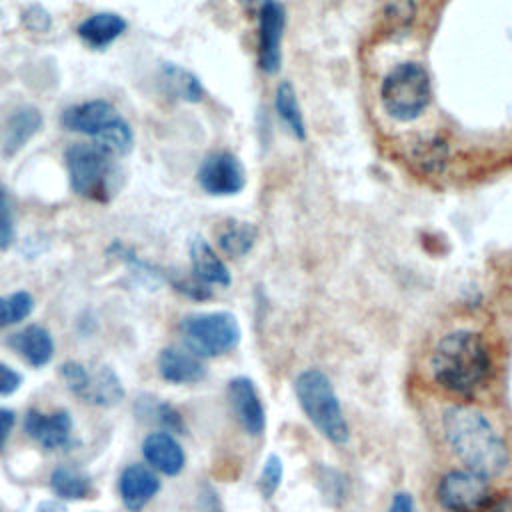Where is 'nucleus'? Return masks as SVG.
Segmentation results:
<instances>
[{
    "instance_id": "obj_1",
    "label": "nucleus",
    "mask_w": 512,
    "mask_h": 512,
    "mask_svg": "<svg viewBox=\"0 0 512 512\" xmlns=\"http://www.w3.org/2000/svg\"><path fill=\"white\" fill-rule=\"evenodd\" d=\"M430 372L452 394H478L492 374V356L484 336L466 328L444 334L432 350Z\"/></svg>"
},
{
    "instance_id": "obj_2",
    "label": "nucleus",
    "mask_w": 512,
    "mask_h": 512,
    "mask_svg": "<svg viewBox=\"0 0 512 512\" xmlns=\"http://www.w3.org/2000/svg\"><path fill=\"white\" fill-rule=\"evenodd\" d=\"M442 430L452 452L466 468L486 478L506 470L510 460L508 446L484 412L464 404L450 406L442 414Z\"/></svg>"
},
{
    "instance_id": "obj_3",
    "label": "nucleus",
    "mask_w": 512,
    "mask_h": 512,
    "mask_svg": "<svg viewBox=\"0 0 512 512\" xmlns=\"http://www.w3.org/2000/svg\"><path fill=\"white\" fill-rule=\"evenodd\" d=\"M294 392L306 418L316 430L334 444H346L350 438V426L342 412L340 400L334 392L330 378L318 370L308 368L294 380Z\"/></svg>"
},
{
    "instance_id": "obj_4",
    "label": "nucleus",
    "mask_w": 512,
    "mask_h": 512,
    "mask_svg": "<svg viewBox=\"0 0 512 512\" xmlns=\"http://www.w3.org/2000/svg\"><path fill=\"white\" fill-rule=\"evenodd\" d=\"M62 126L70 132L86 134L114 156L132 150L134 134L130 124L108 100H86L64 110Z\"/></svg>"
},
{
    "instance_id": "obj_5",
    "label": "nucleus",
    "mask_w": 512,
    "mask_h": 512,
    "mask_svg": "<svg viewBox=\"0 0 512 512\" xmlns=\"http://www.w3.org/2000/svg\"><path fill=\"white\" fill-rule=\"evenodd\" d=\"M70 188L92 202H108L114 188V154L96 142H76L64 152Z\"/></svg>"
},
{
    "instance_id": "obj_6",
    "label": "nucleus",
    "mask_w": 512,
    "mask_h": 512,
    "mask_svg": "<svg viewBox=\"0 0 512 512\" xmlns=\"http://www.w3.org/2000/svg\"><path fill=\"white\" fill-rule=\"evenodd\" d=\"M432 86L428 72L418 62L396 64L382 82V106L394 120L418 118L430 104Z\"/></svg>"
},
{
    "instance_id": "obj_7",
    "label": "nucleus",
    "mask_w": 512,
    "mask_h": 512,
    "mask_svg": "<svg viewBox=\"0 0 512 512\" xmlns=\"http://www.w3.org/2000/svg\"><path fill=\"white\" fill-rule=\"evenodd\" d=\"M180 328L188 348L198 356H220L240 342V324L224 310L188 314Z\"/></svg>"
},
{
    "instance_id": "obj_8",
    "label": "nucleus",
    "mask_w": 512,
    "mask_h": 512,
    "mask_svg": "<svg viewBox=\"0 0 512 512\" xmlns=\"http://www.w3.org/2000/svg\"><path fill=\"white\" fill-rule=\"evenodd\" d=\"M436 498L446 512H480L490 502V484L480 472L456 468L438 480Z\"/></svg>"
},
{
    "instance_id": "obj_9",
    "label": "nucleus",
    "mask_w": 512,
    "mask_h": 512,
    "mask_svg": "<svg viewBox=\"0 0 512 512\" xmlns=\"http://www.w3.org/2000/svg\"><path fill=\"white\" fill-rule=\"evenodd\" d=\"M198 184L210 196H234L246 186V170L238 156L232 152L220 150L208 154L198 172Z\"/></svg>"
},
{
    "instance_id": "obj_10",
    "label": "nucleus",
    "mask_w": 512,
    "mask_h": 512,
    "mask_svg": "<svg viewBox=\"0 0 512 512\" xmlns=\"http://www.w3.org/2000/svg\"><path fill=\"white\" fill-rule=\"evenodd\" d=\"M284 26V6L278 0H262L258 14V64L268 74L280 70Z\"/></svg>"
},
{
    "instance_id": "obj_11",
    "label": "nucleus",
    "mask_w": 512,
    "mask_h": 512,
    "mask_svg": "<svg viewBox=\"0 0 512 512\" xmlns=\"http://www.w3.org/2000/svg\"><path fill=\"white\" fill-rule=\"evenodd\" d=\"M228 400L232 406V412L236 420L242 424V428L258 436L264 432L266 426V412L262 406V400L258 396V390L254 382L246 376H238L228 382Z\"/></svg>"
},
{
    "instance_id": "obj_12",
    "label": "nucleus",
    "mask_w": 512,
    "mask_h": 512,
    "mask_svg": "<svg viewBox=\"0 0 512 512\" xmlns=\"http://www.w3.org/2000/svg\"><path fill=\"white\" fill-rule=\"evenodd\" d=\"M42 124L44 118L36 106H20L12 110L0 132L2 156H16L42 130Z\"/></svg>"
},
{
    "instance_id": "obj_13",
    "label": "nucleus",
    "mask_w": 512,
    "mask_h": 512,
    "mask_svg": "<svg viewBox=\"0 0 512 512\" xmlns=\"http://www.w3.org/2000/svg\"><path fill=\"white\" fill-rule=\"evenodd\" d=\"M24 430L40 446L52 450L68 444L72 432V418L66 410H54L46 414L32 408L24 418Z\"/></svg>"
},
{
    "instance_id": "obj_14",
    "label": "nucleus",
    "mask_w": 512,
    "mask_h": 512,
    "mask_svg": "<svg viewBox=\"0 0 512 512\" xmlns=\"http://www.w3.org/2000/svg\"><path fill=\"white\" fill-rule=\"evenodd\" d=\"M122 502L128 510H142L160 490V480L152 468L144 464H130L122 470L118 480Z\"/></svg>"
},
{
    "instance_id": "obj_15",
    "label": "nucleus",
    "mask_w": 512,
    "mask_h": 512,
    "mask_svg": "<svg viewBox=\"0 0 512 512\" xmlns=\"http://www.w3.org/2000/svg\"><path fill=\"white\" fill-rule=\"evenodd\" d=\"M142 454L146 462L162 474L176 476L182 472L186 456L178 440L170 432H152L142 442Z\"/></svg>"
},
{
    "instance_id": "obj_16",
    "label": "nucleus",
    "mask_w": 512,
    "mask_h": 512,
    "mask_svg": "<svg viewBox=\"0 0 512 512\" xmlns=\"http://www.w3.org/2000/svg\"><path fill=\"white\" fill-rule=\"evenodd\" d=\"M158 372L166 382L172 384H194L206 376V368L198 354L178 346H168L160 352Z\"/></svg>"
},
{
    "instance_id": "obj_17",
    "label": "nucleus",
    "mask_w": 512,
    "mask_h": 512,
    "mask_svg": "<svg viewBox=\"0 0 512 512\" xmlns=\"http://www.w3.org/2000/svg\"><path fill=\"white\" fill-rule=\"evenodd\" d=\"M126 20L116 12H96L84 18L76 32L80 40L92 50L108 48L116 38H120L126 30Z\"/></svg>"
},
{
    "instance_id": "obj_18",
    "label": "nucleus",
    "mask_w": 512,
    "mask_h": 512,
    "mask_svg": "<svg viewBox=\"0 0 512 512\" xmlns=\"http://www.w3.org/2000/svg\"><path fill=\"white\" fill-rule=\"evenodd\" d=\"M188 252H190L192 272L200 282L216 284V286H228L232 282L224 260L214 252V248L202 236H194L190 240Z\"/></svg>"
},
{
    "instance_id": "obj_19",
    "label": "nucleus",
    "mask_w": 512,
    "mask_h": 512,
    "mask_svg": "<svg viewBox=\"0 0 512 512\" xmlns=\"http://www.w3.org/2000/svg\"><path fill=\"white\" fill-rule=\"evenodd\" d=\"M10 346L34 368H40L52 360L54 340L44 326L30 324L10 338Z\"/></svg>"
},
{
    "instance_id": "obj_20",
    "label": "nucleus",
    "mask_w": 512,
    "mask_h": 512,
    "mask_svg": "<svg viewBox=\"0 0 512 512\" xmlns=\"http://www.w3.org/2000/svg\"><path fill=\"white\" fill-rule=\"evenodd\" d=\"M80 398L98 406H114L124 398V388L112 368L100 366L96 372H88V380Z\"/></svg>"
},
{
    "instance_id": "obj_21",
    "label": "nucleus",
    "mask_w": 512,
    "mask_h": 512,
    "mask_svg": "<svg viewBox=\"0 0 512 512\" xmlns=\"http://www.w3.org/2000/svg\"><path fill=\"white\" fill-rule=\"evenodd\" d=\"M160 84L168 96L184 102H200L204 96V88L198 76L176 64H162Z\"/></svg>"
},
{
    "instance_id": "obj_22",
    "label": "nucleus",
    "mask_w": 512,
    "mask_h": 512,
    "mask_svg": "<svg viewBox=\"0 0 512 512\" xmlns=\"http://www.w3.org/2000/svg\"><path fill=\"white\" fill-rule=\"evenodd\" d=\"M274 106L278 112V118L284 122V126L290 130V134L298 140L306 138V124L304 116L296 98V90L290 82H280L274 96Z\"/></svg>"
},
{
    "instance_id": "obj_23",
    "label": "nucleus",
    "mask_w": 512,
    "mask_h": 512,
    "mask_svg": "<svg viewBox=\"0 0 512 512\" xmlns=\"http://www.w3.org/2000/svg\"><path fill=\"white\" fill-rule=\"evenodd\" d=\"M256 242V228L250 222L230 220L218 234V244L230 258L244 256Z\"/></svg>"
},
{
    "instance_id": "obj_24",
    "label": "nucleus",
    "mask_w": 512,
    "mask_h": 512,
    "mask_svg": "<svg viewBox=\"0 0 512 512\" xmlns=\"http://www.w3.org/2000/svg\"><path fill=\"white\" fill-rule=\"evenodd\" d=\"M50 486H52V492L64 500H82L92 490L88 476L66 466H58L52 470Z\"/></svg>"
},
{
    "instance_id": "obj_25",
    "label": "nucleus",
    "mask_w": 512,
    "mask_h": 512,
    "mask_svg": "<svg viewBox=\"0 0 512 512\" xmlns=\"http://www.w3.org/2000/svg\"><path fill=\"white\" fill-rule=\"evenodd\" d=\"M34 310V298L26 290H16L0 296V330L22 322Z\"/></svg>"
},
{
    "instance_id": "obj_26",
    "label": "nucleus",
    "mask_w": 512,
    "mask_h": 512,
    "mask_svg": "<svg viewBox=\"0 0 512 512\" xmlns=\"http://www.w3.org/2000/svg\"><path fill=\"white\" fill-rule=\"evenodd\" d=\"M282 474H284V468H282V460L280 456L276 454H270L262 466V472H260V490L266 498L274 496V492L278 490L280 482H282Z\"/></svg>"
},
{
    "instance_id": "obj_27",
    "label": "nucleus",
    "mask_w": 512,
    "mask_h": 512,
    "mask_svg": "<svg viewBox=\"0 0 512 512\" xmlns=\"http://www.w3.org/2000/svg\"><path fill=\"white\" fill-rule=\"evenodd\" d=\"M14 242V212L6 188L0 184V250H6Z\"/></svg>"
},
{
    "instance_id": "obj_28",
    "label": "nucleus",
    "mask_w": 512,
    "mask_h": 512,
    "mask_svg": "<svg viewBox=\"0 0 512 512\" xmlns=\"http://www.w3.org/2000/svg\"><path fill=\"white\" fill-rule=\"evenodd\" d=\"M60 376L62 380L66 382V386L76 394L80 396L84 386H86V380H88V370L84 364L80 362H74V360H68L60 366Z\"/></svg>"
},
{
    "instance_id": "obj_29",
    "label": "nucleus",
    "mask_w": 512,
    "mask_h": 512,
    "mask_svg": "<svg viewBox=\"0 0 512 512\" xmlns=\"http://www.w3.org/2000/svg\"><path fill=\"white\" fill-rule=\"evenodd\" d=\"M154 420L164 426V432H178V434L184 432V422H182L180 414L176 412L174 406H170V404H166V402L156 404V408H154Z\"/></svg>"
},
{
    "instance_id": "obj_30",
    "label": "nucleus",
    "mask_w": 512,
    "mask_h": 512,
    "mask_svg": "<svg viewBox=\"0 0 512 512\" xmlns=\"http://www.w3.org/2000/svg\"><path fill=\"white\" fill-rule=\"evenodd\" d=\"M20 384H22L20 372H16L14 368L0 362V396L14 394L20 388Z\"/></svg>"
},
{
    "instance_id": "obj_31",
    "label": "nucleus",
    "mask_w": 512,
    "mask_h": 512,
    "mask_svg": "<svg viewBox=\"0 0 512 512\" xmlns=\"http://www.w3.org/2000/svg\"><path fill=\"white\" fill-rule=\"evenodd\" d=\"M26 24L32 28V30H46L50 26V16L44 8L40 6H30L26 10V16H24Z\"/></svg>"
},
{
    "instance_id": "obj_32",
    "label": "nucleus",
    "mask_w": 512,
    "mask_h": 512,
    "mask_svg": "<svg viewBox=\"0 0 512 512\" xmlns=\"http://www.w3.org/2000/svg\"><path fill=\"white\" fill-rule=\"evenodd\" d=\"M386 512H418L416 510V504H414V498L410 492H396L388 504V510Z\"/></svg>"
},
{
    "instance_id": "obj_33",
    "label": "nucleus",
    "mask_w": 512,
    "mask_h": 512,
    "mask_svg": "<svg viewBox=\"0 0 512 512\" xmlns=\"http://www.w3.org/2000/svg\"><path fill=\"white\" fill-rule=\"evenodd\" d=\"M16 422V414L14 410H8V408H0V450L4 448L10 432H12V426Z\"/></svg>"
},
{
    "instance_id": "obj_34",
    "label": "nucleus",
    "mask_w": 512,
    "mask_h": 512,
    "mask_svg": "<svg viewBox=\"0 0 512 512\" xmlns=\"http://www.w3.org/2000/svg\"><path fill=\"white\" fill-rule=\"evenodd\" d=\"M36 512H68L66 504L60 500H42L36 506Z\"/></svg>"
},
{
    "instance_id": "obj_35",
    "label": "nucleus",
    "mask_w": 512,
    "mask_h": 512,
    "mask_svg": "<svg viewBox=\"0 0 512 512\" xmlns=\"http://www.w3.org/2000/svg\"><path fill=\"white\" fill-rule=\"evenodd\" d=\"M488 512H512V498H502L490 506Z\"/></svg>"
},
{
    "instance_id": "obj_36",
    "label": "nucleus",
    "mask_w": 512,
    "mask_h": 512,
    "mask_svg": "<svg viewBox=\"0 0 512 512\" xmlns=\"http://www.w3.org/2000/svg\"><path fill=\"white\" fill-rule=\"evenodd\" d=\"M94 512H96V510H94Z\"/></svg>"
}]
</instances>
